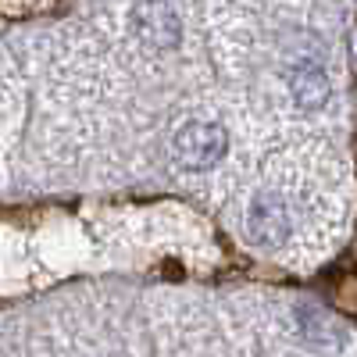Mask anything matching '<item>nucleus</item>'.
Segmentation results:
<instances>
[{
    "instance_id": "f257e3e1",
    "label": "nucleus",
    "mask_w": 357,
    "mask_h": 357,
    "mask_svg": "<svg viewBox=\"0 0 357 357\" xmlns=\"http://www.w3.org/2000/svg\"><path fill=\"white\" fill-rule=\"evenodd\" d=\"M225 151H229V132L218 122H190L186 129H178L172 143L175 161L190 172H204V168L218 165Z\"/></svg>"
},
{
    "instance_id": "f03ea898",
    "label": "nucleus",
    "mask_w": 357,
    "mask_h": 357,
    "mask_svg": "<svg viewBox=\"0 0 357 357\" xmlns=\"http://www.w3.org/2000/svg\"><path fill=\"white\" fill-rule=\"evenodd\" d=\"M132 25H136V36L158 50H172L183 36L178 15L168 8V0H139L132 11Z\"/></svg>"
},
{
    "instance_id": "7ed1b4c3",
    "label": "nucleus",
    "mask_w": 357,
    "mask_h": 357,
    "mask_svg": "<svg viewBox=\"0 0 357 357\" xmlns=\"http://www.w3.org/2000/svg\"><path fill=\"white\" fill-rule=\"evenodd\" d=\"M250 236L254 243L261 247H279L289 232V215H286V204L272 193H261L250 207Z\"/></svg>"
},
{
    "instance_id": "20e7f679",
    "label": "nucleus",
    "mask_w": 357,
    "mask_h": 357,
    "mask_svg": "<svg viewBox=\"0 0 357 357\" xmlns=\"http://www.w3.org/2000/svg\"><path fill=\"white\" fill-rule=\"evenodd\" d=\"M289 82H293V93H296V100H301L304 107H318V104H325V97H329V82H325V75L318 72V68H296L293 75H289Z\"/></svg>"
}]
</instances>
